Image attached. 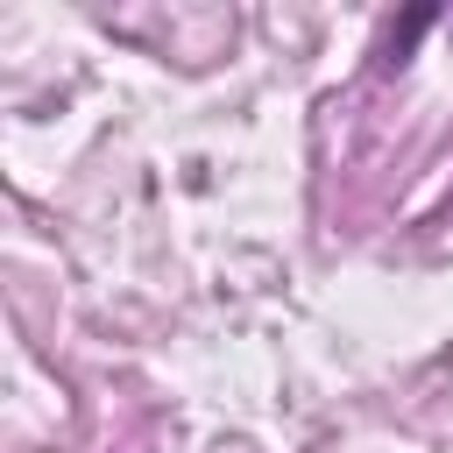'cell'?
<instances>
[{
	"instance_id": "cell-1",
	"label": "cell",
	"mask_w": 453,
	"mask_h": 453,
	"mask_svg": "<svg viewBox=\"0 0 453 453\" xmlns=\"http://www.w3.org/2000/svg\"><path fill=\"white\" fill-rule=\"evenodd\" d=\"M432 21H439V7H411V14H403V21L389 28V42H382V71H396V64L411 57V42H418V35L432 28Z\"/></svg>"
}]
</instances>
